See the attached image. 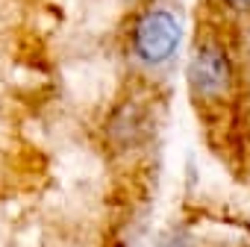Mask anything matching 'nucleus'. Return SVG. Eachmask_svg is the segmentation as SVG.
<instances>
[{
  "mask_svg": "<svg viewBox=\"0 0 250 247\" xmlns=\"http://www.w3.org/2000/svg\"><path fill=\"white\" fill-rule=\"evenodd\" d=\"M186 82H188L194 103L212 106V103L229 100L235 88V62L218 33L203 30L197 36L194 50L186 65Z\"/></svg>",
  "mask_w": 250,
  "mask_h": 247,
  "instance_id": "nucleus-1",
  "label": "nucleus"
},
{
  "mask_svg": "<svg viewBox=\"0 0 250 247\" xmlns=\"http://www.w3.org/2000/svg\"><path fill=\"white\" fill-rule=\"evenodd\" d=\"M177 47H180V21L171 9L147 6L133 18L130 50L142 65L159 68V65L174 59Z\"/></svg>",
  "mask_w": 250,
  "mask_h": 247,
  "instance_id": "nucleus-2",
  "label": "nucleus"
},
{
  "mask_svg": "<svg viewBox=\"0 0 250 247\" xmlns=\"http://www.w3.org/2000/svg\"><path fill=\"white\" fill-rule=\"evenodd\" d=\"M145 109L139 103H130V106H121L112 118V136L118 139L121 147H130V144H139L142 136L147 133V124H145Z\"/></svg>",
  "mask_w": 250,
  "mask_h": 247,
  "instance_id": "nucleus-3",
  "label": "nucleus"
},
{
  "mask_svg": "<svg viewBox=\"0 0 250 247\" xmlns=\"http://www.w3.org/2000/svg\"><path fill=\"white\" fill-rule=\"evenodd\" d=\"M215 3L227 12H235V15H250V0H215Z\"/></svg>",
  "mask_w": 250,
  "mask_h": 247,
  "instance_id": "nucleus-4",
  "label": "nucleus"
}]
</instances>
